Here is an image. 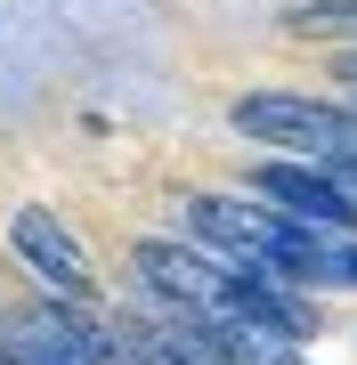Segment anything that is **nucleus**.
I'll return each instance as SVG.
<instances>
[{
    "label": "nucleus",
    "instance_id": "f257e3e1",
    "mask_svg": "<svg viewBox=\"0 0 357 365\" xmlns=\"http://www.w3.org/2000/svg\"><path fill=\"white\" fill-rule=\"evenodd\" d=\"M227 130L252 138V146H276V155L325 163L341 146H357V114H341L325 98H292V90H252V98L227 106Z\"/></svg>",
    "mask_w": 357,
    "mask_h": 365
},
{
    "label": "nucleus",
    "instance_id": "20e7f679",
    "mask_svg": "<svg viewBox=\"0 0 357 365\" xmlns=\"http://www.w3.org/2000/svg\"><path fill=\"white\" fill-rule=\"evenodd\" d=\"M179 341H195L212 365H301L292 341L244 325V317H187V309H179Z\"/></svg>",
    "mask_w": 357,
    "mask_h": 365
},
{
    "label": "nucleus",
    "instance_id": "f03ea898",
    "mask_svg": "<svg viewBox=\"0 0 357 365\" xmlns=\"http://www.w3.org/2000/svg\"><path fill=\"white\" fill-rule=\"evenodd\" d=\"M252 195H268L284 220H309V227H341V235H357V195L333 179L325 163L284 155V163H268L260 179H252Z\"/></svg>",
    "mask_w": 357,
    "mask_h": 365
},
{
    "label": "nucleus",
    "instance_id": "423d86ee",
    "mask_svg": "<svg viewBox=\"0 0 357 365\" xmlns=\"http://www.w3.org/2000/svg\"><path fill=\"white\" fill-rule=\"evenodd\" d=\"M0 365H73V357L49 349V341H41L25 317H16V325H0Z\"/></svg>",
    "mask_w": 357,
    "mask_h": 365
},
{
    "label": "nucleus",
    "instance_id": "7ed1b4c3",
    "mask_svg": "<svg viewBox=\"0 0 357 365\" xmlns=\"http://www.w3.org/2000/svg\"><path fill=\"white\" fill-rule=\"evenodd\" d=\"M9 244H16V260H25L41 284H49L57 300H90L98 284H90V260H81V244H73V227L57 220V211H41V203H25L9 220Z\"/></svg>",
    "mask_w": 357,
    "mask_h": 365
},
{
    "label": "nucleus",
    "instance_id": "39448f33",
    "mask_svg": "<svg viewBox=\"0 0 357 365\" xmlns=\"http://www.w3.org/2000/svg\"><path fill=\"white\" fill-rule=\"evenodd\" d=\"M284 33H301V41H357V0H301V9H284Z\"/></svg>",
    "mask_w": 357,
    "mask_h": 365
},
{
    "label": "nucleus",
    "instance_id": "6e6552de",
    "mask_svg": "<svg viewBox=\"0 0 357 365\" xmlns=\"http://www.w3.org/2000/svg\"><path fill=\"white\" fill-rule=\"evenodd\" d=\"M333 73H341V81H349V90H357V49H341V66H333Z\"/></svg>",
    "mask_w": 357,
    "mask_h": 365
},
{
    "label": "nucleus",
    "instance_id": "0eeeda50",
    "mask_svg": "<svg viewBox=\"0 0 357 365\" xmlns=\"http://www.w3.org/2000/svg\"><path fill=\"white\" fill-rule=\"evenodd\" d=\"M325 170H333V179L349 187V195H357V146H341V155H325Z\"/></svg>",
    "mask_w": 357,
    "mask_h": 365
}]
</instances>
